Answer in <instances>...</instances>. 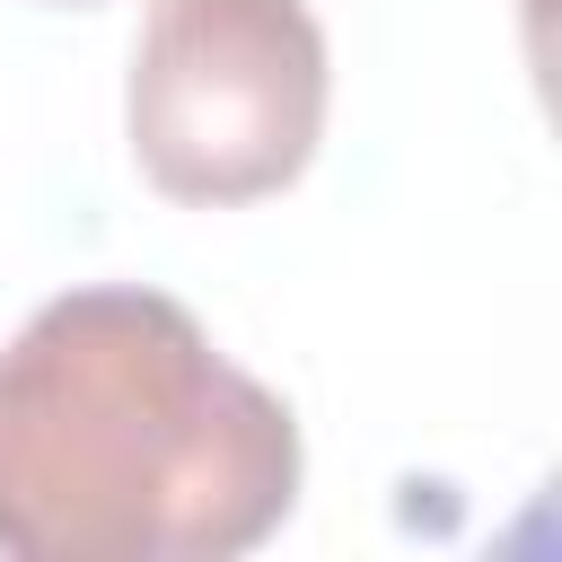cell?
I'll use <instances>...</instances> for the list:
<instances>
[{
    "label": "cell",
    "mask_w": 562,
    "mask_h": 562,
    "mask_svg": "<svg viewBox=\"0 0 562 562\" xmlns=\"http://www.w3.org/2000/svg\"><path fill=\"white\" fill-rule=\"evenodd\" d=\"M53 9H97V0H53Z\"/></svg>",
    "instance_id": "3"
},
{
    "label": "cell",
    "mask_w": 562,
    "mask_h": 562,
    "mask_svg": "<svg viewBox=\"0 0 562 562\" xmlns=\"http://www.w3.org/2000/svg\"><path fill=\"white\" fill-rule=\"evenodd\" d=\"M299 413L184 299L88 281L0 342V553L228 562L299 509Z\"/></svg>",
    "instance_id": "1"
},
{
    "label": "cell",
    "mask_w": 562,
    "mask_h": 562,
    "mask_svg": "<svg viewBox=\"0 0 562 562\" xmlns=\"http://www.w3.org/2000/svg\"><path fill=\"white\" fill-rule=\"evenodd\" d=\"M325 97L334 61L307 0H149L123 79V140L167 202L237 211L307 176Z\"/></svg>",
    "instance_id": "2"
}]
</instances>
